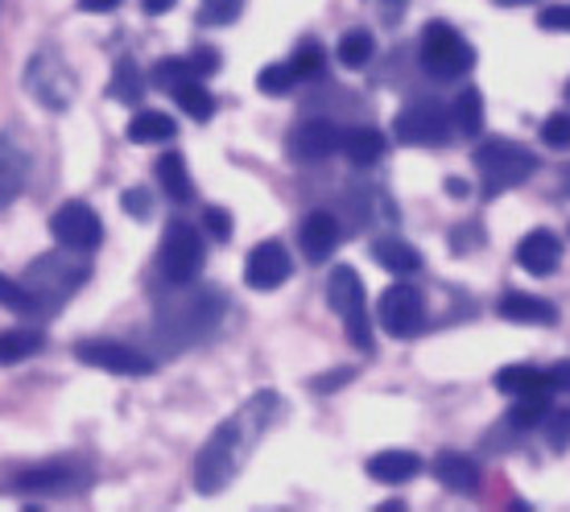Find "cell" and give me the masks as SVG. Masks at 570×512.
Masks as SVG:
<instances>
[{"label": "cell", "instance_id": "6da1fadb", "mask_svg": "<svg viewBox=\"0 0 570 512\" xmlns=\"http://www.w3.org/2000/svg\"><path fill=\"white\" fill-rule=\"evenodd\" d=\"M277 413H282V397L273 388H261L232 413L228 422L215 426V434L203 442V451L195 455V467H190V480H195L203 496L224 492L240 475L244 459L253 455V446L265 439V430L273 426Z\"/></svg>", "mask_w": 570, "mask_h": 512}, {"label": "cell", "instance_id": "7a4b0ae2", "mask_svg": "<svg viewBox=\"0 0 570 512\" xmlns=\"http://www.w3.org/2000/svg\"><path fill=\"white\" fill-rule=\"evenodd\" d=\"M471 161H475V174L484 183L488 199H497V195L529 183L538 174V154L525 149L521 141H509V137H488V141H480Z\"/></svg>", "mask_w": 570, "mask_h": 512}, {"label": "cell", "instance_id": "3957f363", "mask_svg": "<svg viewBox=\"0 0 570 512\" xmlns=\"http://www.w3.org/2000/svg\"><path fill=\"white\" fill-rule=\"evenodd\" d=\"M417 55H422L426 75H434L442 83H446V79H459V75H468L471 67H475V46H471L459 29L446 26V21H430V26L422 29Z\"/></svg>", "mask_w": 570, "mask_h": 512}, {"label": "cell", "instance_id": "277c9868", "mask_svg": "<svg viewBox=\"0 0 570 512\" xmlns=\"http://www.w3.org/2000/svg\"><path fill=\"white\" fill-rule=\"evenodd\" d=\"M207 265V244H203V232L186 219H174L166 240H161V273L170 285H190Z\"/></svg>", "mask_w": 570, "mask_h": 512}, {"label": "cell", "instance_id": "5b68a950", "mask_svg": "<svg viewBox=\"0 0 570 512\" xmlns=\"http://www.w3.org/2000/svg\"><path fill=\"white\" fill-rule=\"evenodd\" d=\"M451 112L434 100H414L410 108H401L393 116V137L401 145H410V149H434V145H446L451 141Z\"/></svg>", "mask_w": 570, "mask_h": 512}, {"label": "cell", "instance_id": "8992f818", "mask_svg": "<svg viewBox=\"0 0 570 512\" xmlns=\"http://www.w3.org/2000/svg\"><path fill=\"white\" fill-rule=\"evenodd\" d=\"M83 253H75V248H62V253L55 256H38L33 260V269H29V289H33V298H38V306H42V294H50L58 302H67L79 289V285L87 282V265L79 260Z\"/></svg>", "mask_w": 570, "mask_h": 512}, {"label": "cell", "instance_id": "52a82bcc", "mask_svg": "<svg viewBox=\"0 0 570 512\" xmlns=\"http://www.w3.org/2000/svg\"><path fill=\"white\" fill-rule=\"evenodd\" d=\"M75 360H83L87 368H100L112 372V376H154L157 360L129 347V343H116V339H83L75 343Z\"/></svg>", "mask_w": 570, "mask_h": 512}, {"label": "cell", "instance_id": "ba28073f", "mask_svg": "<svg viewBox=\"0 0 570 512\" xmlns=\"http://www.w3.org/2000/svg\"><path fill=\"white\" fill-rule=\"evenodd\" d=\"M50 236L58 240V248L91 253V248H100V240H104V224H100V215H96V207H87L83 199H71L50 215Z\"/></svg>", "mask_w": 570, "mask_h": 512}, {"label": "cell", "instance_id": "9c48e42d", "mask_svg": "<svg viewBox=\"0 0 570 512\" xmlns=\"http://www.w3.org/2000/svg\"><path fill=\"white\" fill-rule=\"evenodd\" d=\"M381 327L393 335V339H414L426 327V302H422V289L414 285H389L381 294Z\"/></svg>", "mask_w": 570, "mask_h": 512}, {"label": "cell", "instance_id": "30bf717a", "mask_svg": "<svg viewBox=\"0 0 570 512\" xmlns=\"http://www.w3.org/2000/svg\"><path fill=\"white\" fill-rule=\"evenodd\" d=\"M26 83H29V91L38 96V104H46V108H55V112L71 108V100H75V75H71V67H67L62 58L50 55V50H42V55L29 62Z\"/></svg>", "mask_w": 570, "mask_h": 512}, {"label": "cell", "instance_id": "8fae6325", "mask_svg": "<svg viewBox=\"0 0 570 512\" xmlns=\"http://www.w3.org/2000/svg\"><path fill=\"white\" fill-rule=\"evenodd\" d=\"M91 480V471L83 463H75V459H46L38 467H26L17 471V492H42V496H58V492H79L87 488Z\"/></svg>", "mask_w": 570, "mask_h": 512}, {"label": "cell", "instance_id": "7c38bea8", "mask_svg": "<svg viewBox=\"0 0 570 512\" xmlns=\"http://www.w3.org/2000/svg\"><path fill=\"white\" fill-rule=\"evenodd\" d=\"M289 273H294V260L285 253L282 240H261L248 260H244V285L248 289H261V294H269V289H282L289 282Z\"/></svg>", "mask_w": 570, "mask_h": 512}, {"label": "cell", "instance_id": "4fadbf2b", "mask_svg": "<svg viewBox=\"0 0 570 512\" xmlns=\"http://www.w3.org/2000/svg\"><path fill=\"white\" fill-rule=\"evenodd\" d=\"M219 318H224V294L219 289H203L195 298L183 302V311L166 318V331H183V339L178 343H195L203 335H212L219 327Z\"/></svg>", "mask_w": 570, "mask_h": 512}, {"label": "cell", "instance_id": "5bb4252c", "mask_svg": "<svg viewBox=\"0 0 570 512\" xmlns=\"http://www.w3.org/2000/svg\"><path fill=\"white\" fill-rule=\"evenodd\" d=\"M343 132L335 120H302L294 132H289V157L294 161H327L331 154H340Z\"/></svg>", "mask_w": 570, "mask_h": 512}, {"label": "cell", "instance_id": "9a60e30c", "mask_svg": "<svg viewBox=\"0 0 570 512\" xmlns=\"http://www.w3.org/2000/svg\"><path fill=\"white\" fill-rule=\"evenodd\" d=\"M558 260H562V240L550 228H533L525 240L517 244V265L529 277H550V273H558Z\"/></svg>", "mask_w": 570, "mask_h": 512}, {"label": "cell", "instance_id": "2e32d148", "mask_svg": "<svg viewBox=\"0 0 570 512\" xmlns=\"http://www.w3.org/2000/svg\"><path fill=\"white\" fill-rule=\"evenodd\" d=\"M298 244H302V253H306V260L323 265V260L340 248V219H335L331 211H311L306 219H302Z\"/></svg>", "mask_w": 570, "mask_h": 512}, {"label": "cell", "instance_id": "e0dca14e", "mask_svg": "<svg viewBox=\"0 0 570 512\" xmlns=\"http://www.w3.org/2000/svg\"><path fill=\"white\" fill-rule=\"evenodd\" d=\"M497 314L509 318V323H521V327H550V323H558L554 302L538 298V294H517V289H509L497 302Z\"/></svg>", "mask_w": 570, "mask_h": 512}, {"label": "cell", "instance_id": "ac0fdd59", "mask_svg": "<svg viewBox=\"0 0 570 512\" xmlns=\"http://www.w3.org/2000/svg\"><path fill=\"white\" fill-rule=\"evenodd\" d=\"M327 306L340 314L343 323L356 318V314H364V282H360V273L352 269V265H335V269H331Z\"/></svg>", "mask_w": 570, "mask_h": 512}, {"label": "cell", "instance_id": "d6986e66", "mask_svg": "<svg viewBox=\"0 0 570 512\" xmlns=\"http://www.w3.org/2000/svg\"><path fill=\"white\" fill-rule=\"evenodd\" d=\"M497 388L504 397H550L558 384L550 372L533 368V364H509L497 372Z\"/></svg>", "mask_w": 570, "mask_h": 512}, {"label": "cell", "instance_id": "ffe728a7", "mask_svg": "<svg viewBox=\"0 0 570 512\" xmlns=\"http://www.w3.org/2000/svg\"><path fill=\"white\" fill-rule=\"evenodd\" d=\"M417 471H422V459L414 451H381V455L368 459V480L385 488H401L410 484Z\"/></svg>", "mask_w": 570, "mask_h": 512}, {"label": "cell", "instance_id": "44dd1931", "mask_svg": "<svg viewBox=\"0 0 570 512\" xmlns=\"http://www.w3.org/2000/svg\"><path fill=\"white\" fill-rule=\"evenodd\" d=\"M430 471H434V480H439L442 488H451V492H475V488H480V467H475V459L455 455V451L434 455Z\"/></svg>", "mask_w": 570, "mask_h": 512}, {"label": "cell", "instance_id": "7402d4cb", "mask_svg": "<svg viewBox=\"0 0 570 512\" xmlns=\"http://www.w3.org/2000/svg\"><path fill=\"white\" fill-rule=\"evenodd\" d=\"M389 149V137L381 128H352V132H343V145L340 154L352 161V166H376Z\"/></svg>", "mask_w": 570, "mask_h": 512}, {"label": "cell", "instance_id": "603a6c76", "mask_svg": "<svg viewBox=\"0 0 570 512\" xmlns=\"http://www.w3.org/2000/svg\"><path fill=\"white\" fill-rule=\"evenodd\" d=\"M372 260L393 273V277H410V273L422 269V253H417L414 244L397 240V236H385V240L372 244Z\"/></svg>", "mask_w": 570, "mask_h": 512}, {"label": "cell", "instance_id": "cb8c5ba5", "mask_svg": "<svg viewBox=\"0 0 570 512\" xmlns=\"http://www.w3.org/2000/svg\"><path fill=\"white\" fill-rule=\"evenodd\" d=\"M154 178L161 186V195L174 203H190L195 199V186H190V174H186V157L183 154H161L154 166Z\"/></svg>", "mask_w": 570, "mask_h": 512}, {"label": "cell", "instance_id": "d4e9b609", "mask_svg": "<svg viewBox=\"0 0 570 512\" xmlns=\"http://www.w3.org/2000/svg\"><path fill=\"white\" fill-rule=\"evenodd\" d=\"M46 335L38 327H9L0 331V368H13L21 360L38 356L42 352Z\"/></svg>", "mask_w": 570, "mask_h": 512}, {"label": "cell", "instance_id": "484cf974", "mask_svg": "<svg viewBox=\"0 0 570 512\" xmlns=\"http://www.w3.org/2000/svg\"><path fill=\"white\" fill-rule=\"evenodd\" d=\"M125 132H129L132 145H161V141H174L178 125H174L170 112H154V108H145V112L132 116Z\"/></svg>", "mask_w": 570, "mask_h": 512}, {"label": "cell", "instance_id": "4316f807", "mask_svg": "<svg viewBox=\"0 0 570 512\" xmlns=\"http://www.w3.org/2000/svg\"><path fill=\"white\" fill-rule=\"evenodd\" d=\"M26 174H29V157L21 154L17 145L0 141V207H9V203L21 195Z\"/></svg>", "mask_w": 570, "mask_h": 512}, {"label": "cell", "instance_id": "83f0119b", "mask_svg": "<svg viewBox=\"0 0 570 512\" xmlns=\"http://www.w3.org/2000/svg\"><path fill=\"white\" fill-rule=\"evenodd\" d=\"M451 125L459 137H480L484 132V96L475 87H463L451 104Z\"/></svg>", "mask_w": 570, "mask_h": 512}, {"label": "cell", "instance_id": "f1b7e54d", "mask_svg": "<svg viewBox=\"0 0 570 512\" xmlns=\"http://www.w3.org/2000/svg\"><path fill=\"white\" fill-rule=\"evenodd\" d=\"M108 96H112L116 104H141L145 100V75L129 55L116 58L112 79H108Z\"/></svg>", "mask_w": 570, "mask_h": 512}, {"label": "cell", "instance_id": "f546056e", "mask_svg": "<svg viewBox=\"0 0 570 512\" xmlns=\"http://www.w3.org/2000/svg\"><path fill=\"white\" fill-rule=\"evenodd\" d=\"M335 55L347 71H360V67H368L372 55H376V38H372V29H347L335 46Z\"/></svg>", "mask_w": 570, "mask_h": 512}, {"label": "cell", "instance_id": "4dcf8cb0", "mask_svg": "<svg viewBox=\"0 0 570 512\" xmlns=\"http://www.w3.org/2000/svg\"><path fill=\"white\" fill-rule=\"evenodd\" d=\"M174 100H178V108H183L190 120H212L215 116V100L212 91L203 87V79H190V83H183L178 91H170Z\"/></svg>", "mask_w": 570, "mask_h": 512}, {"label": "cell", "instance_id": "1f68e13d", "mask_svg": "<svg viewBox=\"0 0 570 512\" xmlns=\"http://www.w3.org/2000/svg\"><path fill=\"white\" fill-rule=\"evenodd\" d=\"M550 413V397H513V410H509V430H533L546 422Z\"/></svg>", "mask_w": 570, "mask_h": 512}, {"label": "cell", "instance_id": "d6a6232c", "mask_svg": "<svg viewBox=\"0 0 570 512\" xmlns=\"http://www.w3.org/2000/svg\"><path fill=\"white\" fill-rule=\"evenodd\" d=\"M0 306L13 314H33L38 311V298H33V289L21 282H13L9 273H0Z\"/></svg>", "mask_w": 570, "mask_h": 512}, {"label": "cell", "instance_id": "836d02e7", "mask_svg": "<svg viewBox=\"0 0 570 512\" xmlns=\"http://www.w3.org/2000/svg\"><path fill=\"white\" fill-rule=\"evenodd\" d=\"M190 79H199V75L190 71L186 58H161V62L154 67V75H149V83L166 87V91H178V87L190 83Z\"/></svg>", "mask_w": 570, "mask_h": 512}, {"label": "cell", "instance_id": "e575fe53", "mask_svg": "<svg viewBox=\"0 0 570 512\" xmlns=\"http://www.w3.org/2000/svg\"><path fill=\"white\" fill-rule=\"evenodd\" d=\"M294 83H298L294 62H269V67L257 75V87L265 96H285V91H294Z\"/></svg>", "mask_w": 570, "mask_h": 512}, {"label": "cell", "instance_id": "d590c367", "mask_svg": "<svg viewBox=\"0 0 570 512\" xmlns=\"http://www.w3.org/2000/svg\"><path fill=\"white\" fill-rule=\"evenodd\" d=\"M244 13V0H203L199 26H232Z\"/></svg>", "mask_w": 570, "mask_h": 512}, {"label": "cell", "instance_id": "8d00e7d4", "mask_svg": "<svg viewBox=\"0 0 570 512\" xmlns=\"http://www.w3.org/2000/svg\"><path fill=\"white\" fill-rule=\"evenodd\" d=\"M289 62H294L298 79H318V75H323V62H327V55H323V46H318V42H302Z\"/></svg>", "mask_w": 570, "mask_h": 512}, {"label": "cell", "instance_id": "74e56055", "mask_svg": "<svg viewBox=\"0 0 570 512\" xmlns=\"http://www.w3.org/2000/svg\"><path fill=\"white\" fill-rule=\"evenodd\" d=\"M546 442H550V451H567L570 446V410H550L546 413Z\"/></svg>", "mask_w": 570, "mask_h": 512}, {"label": "cell", "instance_id": "f35d334b", "mask_svg": "<svg viewBox=\"0 0 570 512\" xmlns=\"http://www.w3.org/2000/svg\"><path fill=\"white\" fill-rule=\"evenodd\" d=\"M542 141L550 149H570V112H554L542 120Z\"/></svg>", "mask_w": 570, "mask_h": 512}, {"label": "cell", "instance_id": "ab89813d", "mask_svg": "<svg viewBox=\"0 0 570 512\" xmlns=\"http://www.w3.org/2000/svg\"><path fill=\"white\" fill-rule=\"evenodd\" d=\"M186 62H190V71L199 75V79H212V75H219V62H224V55H219L215 46H195V50L186 55Z\"/></svg>", "mask_w": 570, "mask_h": 512}, {"label": "cell", "instance_id": "60d3db41", "mask_svg": "<svg viewBox=\"0 0 570 512\" xmlns=\"http://www.w3.org/2000/svg\"><path fill=\"white\" fill-rule=\"evenodd\" d=\"M199 228L212 236V240H232V215L224 211V207H203V219H199Z\"/></svg>", "mask_w": 570, "mask_h": 512}, {"label": "cell", "instance_id": "b9f144b4", "mask_svg": "<svg viewBox=\"0 0 570 512\" xmlns=\"http://www.w3.org/2000/svg\"><path fill=\"white\" fill-rule=\"evenodd\" d=\"M538 29H546V33H570V0L546 4L542 13H538Z\"/></svg>", "mask_w": 570, "mask_h": 512}, {"label": "cell", "instance_id": "7bdbcfd3", "mask_svg": "<svg viewBox=\"0 0 570 512\" xmlns=\"http://www.w3.org/2000/svg\"><path fill=\"white\" fill-rule=\"evenodd\" d=\"M352 376H356V368H335V372H327V376H314L311 388H314V393H335V388H340V384H347Z\"/></svg>", "mask_w": 570, "mask_h": 512}, {"label": "cell", "instance_id": "ee69618b", "mask_svg": "<svg viewBox=\"0 0 570 512\" xmlns=\"http://www.w3.org/2000/svg\"><path fill=\"white\" fill-rule=\"evenodd\" d=\"M120 207H125L129 215H137V219H145V215H149V195H145L141 186H132V190H125Z\"/></svg>", "mask_w": 570, "mask_h": 512}, {"label": "cell", "instance_id": "f6af8a7d", "mask_svg": "<svg viewBox=\"0 0 570 512\" xmlns=\"http://www.w3.org/2000/svg\"><path fill=\"white\" fill-rule=\"evenodd\" d=\"M83 13H116L120 9V0H75Z\"/></svg>", "mask_w": 570, "mask_h": 512}, {"label": "cell", "instance_id": "bcb514c9", "mask_svg": "<svg viewBox=\"0 0 570 512\" xmlns=\"http://www.w3.org/2000/svg\"><path fill=\"white\" fill-rule=\"evenodd\" d=\"M550 376H554V384L562 393H570V360H558L554 368H550Z\"/></svg>", "mask_w": 570, "mask_h": 512}, {"label": "cell", "instance_id": "7dc6e473", "mask_svg": "<svg viewBox=\"0 0 570 512\" xmlns=\"http://www.w3.org/2000/svg\"><path fill=\"white\" fill-rule=\"evenodd\" d=\"M137 4H141V9H145L149 17H161V13H170V9L178 4V0H137Z\"/></svg>", "mask_w": 570, "mask_h": 512}, {"label": "cell", "instance_id": "c3c4849f", "mask_svg": "<svg viewBox=\"0 0 570 512\" xmlns=\"http://www.w3.org/2000/svg\"><path fill=\"white\" fill-rule=\"evenodd\" d=\"M446 195H451V199H468L471 195V186H468V178H446Z\"/></svg>", "mask_w": 570, "mask_h": 512}, {"label": "cell", "instance_id": "681fc988", "mask_svg": "<svg viewBox=\"0 0 570 512\" xmlns=\"http://www.w3.org/2000/svg\"><path fill=\"white\" fill-rule=\"evenodd\" d=\"M500 4H529V0H500Z\"/></svg>", "mask_w": 570, "mask_h": 512}, {"label": "cell", "instance_id": "f907efd6", "mask_svg": "<svg viewBox=\"0 0 570 512\" xmlns=\"http://www.w3.org/2000/svg\"><path fill=\"white\" fill-rule=\"evenodd\" d=\"M562 183H567V195H570V170H567V174H562Z\"/></svg>", "mask_w": 570, "mask_h": 512}, {"label": "cell", "instance_id": "816d5d0a", "mask_svg": "<svg viewBox=\"0 0 570 512\" xmlns=\"http://www.w3.org/2000/svg\"><path fill=\"white\" fill-rule=\"evenodd\" d=\"M567 100H570V83H567Z\"/></svg>", "mask_w": 570, "mask_h": 512}]
</instances>
